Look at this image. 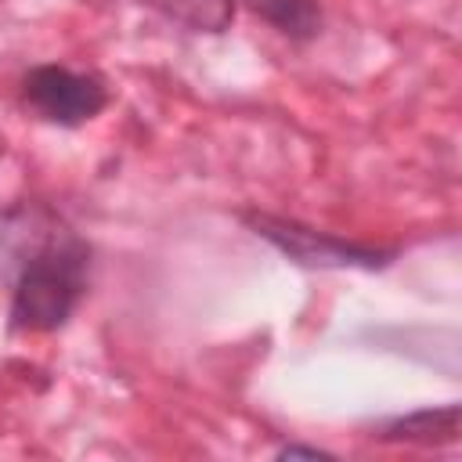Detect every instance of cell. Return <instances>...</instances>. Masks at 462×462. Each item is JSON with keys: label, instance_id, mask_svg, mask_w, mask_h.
Masks as SVG:
<instances>
[{"label": "cell", "instance_id": "1", "mask_svg": "<svg viewBox=\"0 0 462 462\" xmlns=\"http://www.w3.org/2000/svg\"><path fill=\"white\" fill-rule=\"evenodd\" d=\"M94 245L40 199L0 213V282L7 289V332H61L90 289Z\"/></svg>", "mask_w": 462, "mask_h": 462}, {"label": "cell", "instance_id": "2", "mask_svg": "<svg viewBox=\"0 0 462 462\" xmlns=\"http://www.w3.org/2000/svg\"><path fill=\"white\" fill-rule=\"evenodd\" d=\"M238 220L263 238L267 245H274L285 260L300 263V267H321V271H386L401 249L397 245H372V242H354L321 227H310L303 220L292 217H278V213H260V209H245L238 213Z\"/></svg>", "mask_w": 462, "mask_h": 462}, {"label": "cell", "instance_id": "3", "mask_svg": "<svg viewBox=\"0 0 462 462\" xmlns=\"http://www.w3.org/2000/svg\"><path fill=\"white\" fill-rule=\"evenodd\" d=\"M18 90H22V105L36 119L61 126V130H76L97 119L112 101V90L97 72H79L58 61L32 65L22 76Z\"/></svg>", "mask_w": 462, "mask_h": 462}, {"label": "cell", "instance_id": "4", "mask_svg": "<svg viewBox=\"0 0 462 462\" xmlns=\"http://www.w3.org/2000/svg\"><path fill=\"white\" fill-rule=\"evenodd\" d=\"M372 440L379 444H455L458 440V404H440V408H419L408 415H393L372 430Z\"/></svg>", "mask_w": 462, "mask_h": 462}, {"label": "cell", "instance_id": "5", "mask_svg": "<svg viewBox=\"0 0 462 462\" xmlns=\"http://www.w3.org/2000/svg\"><path fill=\"white\" fill-rule=\"evenodd\" d=\"M134 4L184 32H206V36L227 32L238 11V0H134Z\"/></svg>", "mask_w": 462, "mask_h": 462}, {"label": "cell", "instance_id": "6", "mask_svg": "<svg viewBox=\"0 0 462 462\" xmlns=\"http://www.w3.org/2000/svg\"><path fill=\"white\" fill-rule=\"evenodd\" d=\"M245 7L289 43H310L325 25L318 0H245Z\"/></svg>", "mask_w": 462, "mask_h": 462}, {"label": "cell", "instance_id": "7", "mask_svg": "<svg viewBox=\"0 0 462 462\" xmlns=\"http://www.w3.org/2000/svg\"><path fill=\"white\" fill-rule=\"evenodd\" d=\"M274 458H336V455L328 448H318V444H296V440H289V444H282L274 451Z\"/></svg>", "mask_w": 462, "mask_h": 462}]
</instances>
